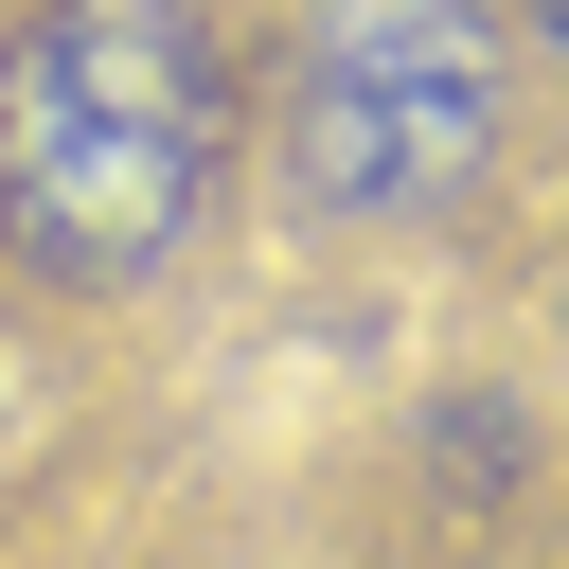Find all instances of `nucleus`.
Listing matches in <instances>:
<instances>
[{
    "instance_id": "obj_1",
    "label": "nucleus",
    "mask_w": 569,
    "mask_h": 569,
    "mask_svg": "<svg viewBox=\"0 0 569 569\" xmlns=\"http://www.w3.org/2000/svg\"><path fill=\"white\" fill-rule=\"evenodd\" d=\"M231 178V53L196 0H36L0 36V249L71 302L160 284Z\"/></svg>"
},
{
    "instance_id": "obj_3",
    "label": "nucleus",
    "mask_w": 569,
    "mask_h": 569,
    "mask_svg": "<svg viewBox=\"0 0 569 569\" xmlns=\"http://www.w3.org/2000/svg\"><path fill=\"white\" fill-rule=\"evenodd\" d=\"M533 36H551V71H569V0H533Z\"/></svg>"
},
{
    "instance_id": "obj_2",
    "label": "nucleus",
    "mask_w": 569,
    "mask_h": 569,
    "mask_svg": "<svg viewBox=\"0 0 569 569\" xmlns=\"http://www.w3.org/2000/svg\"><path fill=\"white\" fill-rule=\"evenodd\" d=\"M498 160L480 0H302L284 36V196L338 231H409Z\"/></svg>"
}]
</instances>
